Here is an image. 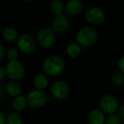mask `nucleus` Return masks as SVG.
Masks as SVG:
<instances>
[{
	"instance_id": "6",
	"label": "nucleus",
	"mask_w": 124,
	"mask_h": 124,
	"mask_svg": "<svg viewBox=\"0 0 124 124\" xmlns=\"http://www.w3.org/2000/svg\"><path fill=\"white\" fill-rule=\"evenodd\" d=\"M28 104L34 108H39L43 106L46 102V95L40 89H35L29 92L26 96Z\"/></svg>"
},
{
	"instance_id": "2",
	"label": "nucleus",
	"mask_w": 124,
	"mask_h": 124,
	"mask_svg": "<svg viewBox=\"0 0 124 124\" xmlns=\"http://www.w3.org/2000/svg\"><path fill=\"white\" fill-rule=\"evenodd\" d=\"M64 61L61 57L52 55L49 56L44 60L43 62V70L48 75L51 76H56L58 75L63 71Z\"/></svg>"
},
{
	"instance_id": "21",
	"label": "nucleus",
	"mask_w": 124,
	"mask_h": 124,
	"mask_svg": "<svg viewBox=\"0 0 124 124\" xmlns=\"http://www.w3.org/2000/svg\"><path fill=\"white\" fill-rule=\"evenodd\" d=\"M105 124H121V119L118 116L111 114L106 118Z\"/></svg>"
},
{
	"instance_id": "23",
	"label": "nucleus",
	"mask_w": 124,
	"mask_h": 124,
	"mask_svg": "<svg viewBox=\"0 0 124 124\" xmlns=\"http://www.w3.org/2000/svg\"><path fill=\"white\" fill-rule=\"evenodd\" d=\"M118 68H119L120 72L124 74V55L120 58L119 61H118Z\"/></svg>"
},
{
	"instance_id": "9",
	"label": "nucleus",
	"mask_w": 124,
	"mask_h": 124,
	"mask_svg": "<svg viewBox=\"0 0 124 124\" xmlns=\"http://www.w3.org/2000/svg\"><path fill=\"white\" fill-rule=\"evenodd\" d=\"M51 92L54 98L57 99H64L69 94V87L67 83L62 80L56 81L51 88Z\"/></svg>"
},
{
	"instance_id": "26",
	"label": "nucleus",
	"mask_w": 124,
	"mask_h": 124,
	"mask_svg": "<svg viewBox=\"0 0 124 124\" xmlns=\"http://www.w3.org/2000/svg\"><path fill=\"white\" fill-rule=\"evenodd\" d=\"M5 73H6V70L3 67V66H0V81L3 80L5 76Z\"/></svg>"
},
{
	"instance_id": "14",
	"label": "nucleus",
	"mask_w": 124,
	"mask_h": 124,
	"mask_svg": "<svg viewBox=\"0 0 124 124\" xmlns=\"http://www.w3.org/2000/svg\"><path fill=\"white\" fill-rule=\"evenodd\" d=\"M3 37L8 42H14L19 38L18 31L13 27H7L3 30Z\"/></svg>"
},
{
	"instance_id": "25",
	"label": "nucleus",
	"mask_w": 124,
	"mask_h": 124,
	"mask_svg": "<svg viewBox=\"0 0 124 124\" xmlns=\"http://www.w3.org/2000/svg\"><path fill=\"white\" fill-rule=\"evenodd\" d=\"M119 117H120V119H121V121L124 122V104L121 106V108H120Z\"/></svg>"
},
{
	"instance_id": "12",
	"label": "nucleus",
	"mask_w": 124,
	"mask_h": 124,
	"mask_svg": "<svg viewBox=\"0 0 124 124\" xmlns=\"http://www.w3.org/2000/svg\"><path fill=\"white\" fill-rule=\"evenodd\" d=\"M83 9V3L79 0H70L65 5V11L69 15H76Z\"/></svg>"
},
{
	"instance_id": "22",
	"label": "nucleus",
	"mask_w": 124,
	"mask_h": 124,
	"mask_svg": "<svg viewBox=\"0 0 124 124\" xmlns=\"http://www.w3.org/2000/svg\"><path fill=\"white\" fill-rule=\"evenodd\" d=\"M7 56H8V58L10 60H17V58H18V56H19L18 50L15 48H8V51H7Z\"/></svg>"
},
{
	"instance_id": "7",
	"label": "nucleus",
	"mask_w": 124,
	"mask_h": 124,
	"mask_svg": "<svg viewBox=\"0 0 124 124\" xmlns=\"http://www.w3.org/2000/svg\"><path fill=\"white\" fill-rule=\"evenodd\" d=\"M105 12L100 7H91L85 13V19L90 24L98 25L105 20Z\"/></svg>"
},
{
	"instance_id": "10",
	"label": "nucleus",
	"mask_w": 124,
	"mask_h": 124,
	"mask_svg": "<svg viewBox=\"0 0 124 124\" xmlns=\"http://www.w3.org/2000/svg\"><path fill=\"white\" fill-rule=\"evenodd\" d=\"M69 19L68 16L64 14L59 15H56V17L52 20V29L55 31L56 32L62 33L65 31L69 27Z\"/></svg>"
},
{
	"instance_id": "5",
	"label": "nucleus",
	"mask_w": 124,
	"mask_h": 124,
	"mask_svg": "<svg viewBox=\"0 0 124 124\" xmlns=\"http://www.w3.org/2000/svg\"><path fill=\"white\" fill-rule=\"evenodd\" d=\"M17 45L22 52L31 54L36 49V42L32 36L28 33H22L17 39Z\"/></svg>"
},
{
	"instance_id": "17",
	"label": "nucleus",
	"mask_w": 124,
	"mask_h": 124,
	"mask_svg": "<svg viewBox=\"0 0 124 124\" xmlns=\"http://www.w3.org/2000/svg\"><path fill=\"white\" fill-rule=\"evenodd\" d=\"M66 51L69 56L75 58V57H78L81 53V46L77 43H72L68 45Z\"/></svg>"
},
{
	"instance_id": "13",
	"label": "nucleus",
	"mask_w": 124,
	"mask_h": 124,
	"mask_svg": "<svg viewBox=\"0 0 124 124\" xmlns=\"http://www.w3.org/2000/svg\"><path fill=\"white\" fill-rule=\"evenodd\" d=\"M5 89H6V92L8 94H10L12 96H15V97H17V96L20 95V92L22 90V87L21 84L19 82L12 80V81L8 82L7 83Z\"/></svg>"
},
{
	"instance_id": "18",
	"label": "nucleus",
	"mask_w": 124,
	"mask_h": 124,
	"mask_svg": "<svg viewBox=\"0 0 124 124\" xmlns=\"http://www.w3.org/2000/svg\"><path fill=\"white\" fill-rule=\"evenodd\" d=\"M50 9L52 13H54L57 15H59L62 14L63 10H65V6L61 0H53L50 3Z\"/></svg>"
},
{
	"instance_id": "3",
	"label": "nucleus",
	"mask_w": 124,
	"mask_h": 124,
	"mask_svg": "<svg viewBox=\"0 0 124 124\" xmlns=\"http://www.w3.org/2000/svg\"><path fill=\"white\" fill-rule=\"evenodd\" d=\"M6 74L11 78L12 80L20 79L25 74V67L20 60H9L6 65Z\"/></svg>"
},
{
	"instance_id": "24",
	"label": "nucleus",
	"mask_w": 124,
	"mask_h": 124,
	"mask_svg": "<svg viewBox=\"0 0 124 124\" xmlns=\"http://www.w3.org/2000/svg\"><path fill=\"white\" fill-rule=\"evenodd\" d=\"M7 119V114L5 112L0 111V124H4L6 123Z\"/></svg>"
},
{
	"instance_id": "16",
	"label": "nucleus",
	"mask_w": 124,
	"mask_h": 124,
	"mask_svg": "<svg viewBox=\"0 0 124 124\" xmlns=\"http://www.w3.org/2000/svg\"><path fill=\"white\" fill-rule=\"evenodd\" d=\"M27 99H26L25 96L24 95H19L17 97H15L13 100V107L15 111H23L25 108L26 105H27Z\"/></svg>"
},
{
	"instance_id": "8",
	"label": "nucleus",
	"mask_w": 124,
	"mask_h": 124,
	"mask_svg": "<svg viewBox=\"0 0 124 124\" xmlns=\"http://www.w3.org/2000/svg\"><path fill=\"white\" fill-rule=\"evenodd\" d=\"M38 40L44 48H51L55 43L56 38L54 31L49 27H43L38 32Z\"/></svg>"
},
{
	"instance_id": "4",
	"label": "nucleus",
	"mask_w": 124,
	"mask_h": 124,
	"mask_svg": "<svg viewBox=\"0 0 124 124\" xmlns=\"http://www.w3.org/2000/svg\"><path fill=\"white\" fill-rule=\"evenodd\" d=\"M100 107L103 112L112 114L118 108V100L112 94H106L100 99Z\"/></svg>"
},
{
	"instance_id": "19",
	"label": "nucleus",
	"mask_w": 124,
	"mask_h": 124,
	"mask_svg": "<svg viewBox=\"0 0 124 124\" xmlns=\"http://www.w3.org/2000/svg\"><path fill=\"white\" fill-rule=\"evenodd\" d=\"M6 124H23V118L19 113H11L7 116Z\"/></svg>"
},
{
	"instance_id": "1",
	"label": "nucleus",
	"mask_w": 124,
	"mask_h": 124,
	"mask_svg": "<svg viewBox=\"0 0 124 124\" xmlns=\"http://www.w3.org/2000/svg\"><path fill=\"white\" fill-rule=\"evenodd\" d=\"M97 39V32L94 28L90 27H82L76 35L77 43L84 48H87L95 43Z\"/></svg>"
},
{
	"instance_id": "11",
	"label": "nucleus",
	"mask_w": 124,
	"mask_h": 124,
	"mask_svg": "<svg viewBox=\"0 0 124 124\" xmlns=\"http://www.w3.org/2000/svg\"><path fill=\"white\" fill-rule=\"evenodd\" d=\"M89 124H105V113L101 109H93L88 114Z\"/></svg>"
},
{
	"instance_id": "20",
	"label": "nucleus",
	"mask_w": 124,
	"mask_h": 124,
	"mask_svg": "<svg viewBox=\"0 0 124 124\" xmlns=\"http://www.w3.org/2000/svg\"><path fill=\"white\" fill-rule=\"evenodd\" d=\"M111 83L114 86L120 87L124 84V75L122 72H116L111 76Z\"/></svg>"
},
{
	"instance_id": "27",
	"label": "nucleus",
	"mask_w": 124,
	"mask_h": 124,
	"mask_svg": "<svg viewBox=\"0 0 124 124\" xmlns=\"http://www.w3.org/2000/svg\"><path fill=\"white\" fill-rule=\"evenodd\" d=\"M3 55H4V48H3V45L0 43V60L3 58Z\"/></svg>"
},
{
	"instance_id": "28",
	"label": "nucleus",
	"mask_w": 124,
	"mask_h": 124,
	"mask_svg": "<svg viewBox=\"0 0 124 124\" xmlns=\"http://www.w3.org/2000/svg\"><path fill=\"white\" fill-rule=\"evenodd\" d=\"M3 94H4V89H3V87L0 86V99H1V98L3 97Z\"/></svg>"
},
{
	"instance_id": "15",
	"label": "nucleus",
	"mask_w": 124,
	"mask_h": 124,
	"mask_svg": "<svg viewBox=\"0 0 124 124\" xmlns=\"http://www.w3.org/2000/svg\"><path fill=\"white\" fill-rule=\"evenodd\" d=\"M48 83V78L46 76V74H43V73H40L37 74L34 77L33 80V84L36 88L41 89V88H44L47 86Z\"/></svg>"
}]
</instances>
